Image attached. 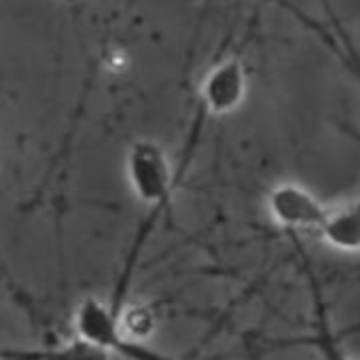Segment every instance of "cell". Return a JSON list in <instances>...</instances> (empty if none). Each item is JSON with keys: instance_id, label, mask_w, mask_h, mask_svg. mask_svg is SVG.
<instances>
[{"instance_id": "52a82bcc", "label": "cell", "mask_w": 360, "mask_h": 360, "mask_svg": "<svg viewBox=\"0 0 360 360\" xmlns=\"http://www.w3.org/2000/svg\"><path fill=\"white\" fill-rule=\"evenodd\" d=\"M328 360H345V358H341V356H337L335 352H330V354H328Z\"/></svg>"}, {"instance_id": "5b68a950", "label": "cell", "mask_w": 360, "mask_h": 360, "mask_svg": "<svg viewBox=\"0 0 360 360\" xmlns=\"http://www.w3.org/2000/svg\"><path fill=\"white\" fill-rule=\"evenodd\" d=\"M0 360H110V352L77 337L75 341L51 349H0Z\"/></svg>"}, {"instance_id": "8992f818", "label": "cell", "mask_w": 360, "mask_h": 360, "mask_svg": "<svg viewBox=\"0 0 360 360\" xmlns=\"http://www.w3.org/2000/svg\"><path fill=\"white\" fill-rule=\"evenodd\" d=\"M320 236L326 244L343 252H358L360 250V204L341 208L337 212H328Z\"/></svg>"}, {"instance_id": "277c9868", "label": "cell", "mask_w": 360, "mask_h": 360, "mask_svg": "<svg viewBox=\"0 0 360 360\" xmlns=\"http://www.w3.org/2000/svg\"><path fill=\"white\" fill-rule=\"evenodd\" d=\"M246 70L240 60L221 62L208 72L202 85V106L208 115H227L236 110L246 96Z\"/></svg>"}, {"instance_id": "6da1fadb", "label": "cell", "mask_w": 360, "mask_h": 360, "mask_svg": "<svg viewBox=\"0 0 360 360\" xmlns=\"http://www.w3.org/2000/svg\"><path fill=\"white\" fill-rule=\"evenodd\" d=\"M75 328L77 335L108 349L110 354H121L127 360H174L161 352H155L140 343V339L127 337L121 330L119 316L110 309V305L102 303L100 299H85L75 314Z\"/></svg>"}, {"instance_id": "3957f363", "label": "cell", "mask_w": 360, "mask_h": 360, "mask_svg": "<svg viewBox=\"0 0 360 360\" xmlns=\"http://www.w3.org/2000/svg\"><path fill=\"white\" fill-rule=\"evenodd\" d=\"M267 210L271 219L288 229H316L320 231L328 210L305 187L295 183L278 185L267 195Z\"/></svg>"}, {"instance_id": "7a4b0ae2", "label": "cell", "mask_w": 360, "mask_h": 360, "mask_svg": "<svg viewBox=\"0 0 360 360\" xmlns=\"http://www.w3.org/2000/svg\"><path fill=\"white\" fill-rule=\"evenodd\" d=\"M127 176L136 195L150 208H167L174 176L172 165L159 144L148 140H138L127 153Z\"/></svg>"}]
</instances>
